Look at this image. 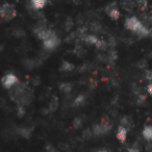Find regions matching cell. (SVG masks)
Segmentation results:
<instances>
[{
  "label": "cell",
  "mask_w": 152,
  "mask_h": 152,
  "mask_svg": "<svg viewBox=\"0 0 152 152\" xmlns=\"http://www.w3.org/2000/svg\"><path fill=\"white\" fill-rule=\"evenodd\" d=\"M65 66L66 67H68V66H71V64H69V63H65ZM63 70H68V71H69V70H72L71 68H65L63 66Z\"/></svg>",
  "instance_id": "obj_13"
},
{
  "label": "cell",
  "mask_w": 152,
  "mask_h": 152,
  "mask_svg": "<svg viewBox=\"0 0 152 152\" xmlns=\"http://www.w3.org/2000/svg\"><path fill=\"white\" fill-rule=\"evenodd\" d=\"M142 134H143V137L145 140H147V141H152V126L146 125L143 128Z\"/></svg>",
  "instance_id": "obj_9"
},
{
  "label": "cell",
  "mask_w": 152,
  "mask_h": 152,
  "mask_svg": "<svg viewBox=\"0 0 152 152\" xmlns=\"http://www.w3.org/2000/svg\"><path fill=\"white\" fill-rule=\"evenodd\" d=\"M17 15V11H16L15 7L11 3H4L0 9V16L4 21H10V20L14 19Z\"/></svg>",
  "instance_id": "obj_3"
},
{
  "label": "cell",
  "mask_w": 152,
  "mask_h": 152,
  "mask_svg": "<svg viewBox=\"0 0 152 152\" xmlns=\"http://www.w3.org/2000/svg\"><path fill=\"white\" fill-rule=\"evenodd\" d=\"M128 152H140V151H139V149H137V148H129Z\"/></svg>",
  "instance_id": "obj_14"
},
{
  "label": "cell",
  "mask_w": 152,
  "mask_h": 152,
  "mask_svg": "<svg viewBox=\"0 0 152 152\" xmlns=\"http://www.w3.org/2000/svg\"><path fill=\"white\" fill-rule=\"evenodd\" d=\"M147 92L152 96V83H149V85L147 86Z\"/></svg>",
  "instance_id": "obj_12"
},
{
  "label": "cell",
  "mask_w": 152,
  "mask_h": 152,
  "mask_svg": "<svg viewBox=\"0 0 152 152\" xmlns=\"http://www.w3.org/2000/svg\"><path fill=\"white\" fill-rule=\"evenodd\" d=\"M85 40L87 43H89V44H91V45H94V46L98 47V48L104 46V43L102 42V41H100L99 39L96 36H94V34H88Z\"/></svg>",
  "instance_id": "obj_6"
},
{
  "label": "cell",
  "mask_w": 152,
  "mask_h": 152,
  "mask_svg": "<svg viewBox=\"0 0 152 152\" xmlns=\"http://www.w3.org/2000/svg\"><path fill=\"white\" fill-rule=\"evenodd\" d=\"M48 0H30L31 7L36 10H42L45 7V5L47 4Z\"/></svg>",
  "instance_id": "obj_10"
},
{
  "label": "cell",
  "mask_w": 152,
  "mask_h": 152,
  "mask_svg": "<svg viewBox=\"0 0 152 152\" xmlns=\"http://www.w3.org/2000/svg\"><path fill=\"white\" fill-rule=\"evenodd\" d=\"M110 128H112V124L108 121H102L100 124L96 125L94 127V132L97 135H102L107 132V131H110Z\"/></svg>",
  "instance_id": "obj_5"
},
{
  "label": "cell",
  "mask_w": 152,
  "mask_h": 152,
  "mask_svg": "<svg viewBox=\"0 0 152 152\" xmlns=\"http://www.w3.org/2000/svg\"><path fill=\"white\" fill-rule=\"evenodd\" d=\"M83 102H85V97H83V95H80V96H78V97L76 98L75 100H74V105H76V106L81 105Z\"/></svg>",
  "instance_id": "obj_11"
},
{
  "label": "cell",
  "mask_w": 152,
  "mask_h": 152,
  "mask_svg": "<svg viewBox=\"0 0 152 152\" xmlns=\"http://www.w3.org/2000/svg\"><path fill=\"white\" fill-rule=\"evenodd\" d=\"M116 137H117V139H118L119 141L122 142V143H124V142L126 141V139H127V128H126V127L123 126V125L119 126L118 130H117Z\"/></svg>",
  "instance_id": "obj_8"
},
{
  "label": "cell",
  "mask_w": 152,
  "mask_h": 152,
  "mask_svg": "<svg viewBox=\"0 0 152 152\" xmlns=\"http://www.w3.org/2000/svg\"><path fill=\"white\" fill-rule=\"evenodd\" d=\"M36 36L43 42V46L48 50H53L59 44V39L53 30L45 27H38L34 30Z\"/></svg>",
  "instance_id": "obj_1"
},
{
  "label": "cell",
  "mask_w": 152,
  "mask_h": 152,
  "mask_svg": "<svg viewBox=\"0 0 152 152\" xmlns=\"http://www.w3.org/2000/svg\"><path fill=\"white\" fill-rule=\"evenodd\" d=\"M96 152H110L108 150H106V149H99V150H97Z\"/></svg>",
  "instance_id": "obj_15"
},
{
  "label": "cell",
  "mask_w": 152,
  "mask_h": 152,
  "mask_svg": "<svg viewBox=\"0 0 152 152\" xmlns=\"http://www.w3.org/2000/svg\"><path fill=\"white\" fill-rule=\"evenodd\" d=\"M106 13H107V15L110 16L113 20H118L121 15L120 11H119L118 7H117L115 4L110 5V7H107V10H106Z\"/></svg>",
  "instance_id": "obj_7"
},
{
  "label": "cell",
  "mask_w": 152,
  "mask_h": 152,
  "mask_svg": "<svg viewBox=\"0 0 152 152\" xmlns=\"http://www.w3.org/2000/svg\"><path fill=\"white\" fill-rule=\"evenodd\" d=\"M18 83V77L14 73H7L2 77V86L5 89H12Z\"/></svg>",
  "instance_id": "obj_4"
},
{
  "label": "cell",
  "mask_w": 152,
  "mask_h": 152,
  "mask_svg": "<svg viewBox=\"0 0 152 152\" xmlns=\"http://www.w3.org/2000/svg\"><path fill=\"white\" fill-rule=\"evenodd\" d=\"M124 25L128 30H130L131 32H134L137 36L142 37V38L148 37L150 34L148 28L137 17H128L125 20Z\"/></svg>",
  "instance_id": "obj_2"
}]
</instances>
